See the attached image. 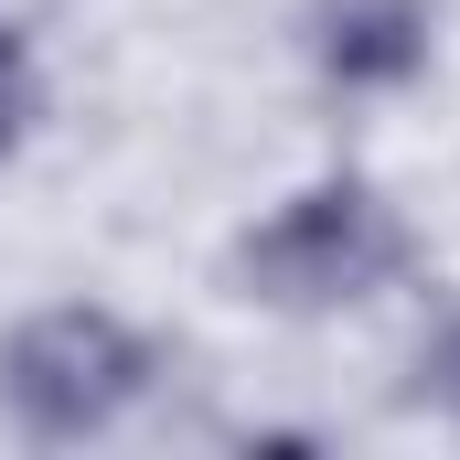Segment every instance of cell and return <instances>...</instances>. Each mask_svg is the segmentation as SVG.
Returning a JSON list of instances; mask_svg holds the SVG:
<instances>
[{
	"instance_id": "obj_1",
	"label": "cell",
	"mask_w": 460,
	"mask_h": 460,
	"mask_svg": "<svg viewBox=\"0 0 460 460\" xmlns=\"http://www.w3.org/2000/svg\"><path fill=\"white\" fill-rule=\"evenodd\" d=\"M396 257H407V226L385 215L375 182H311L235 246V279L268 311H343L375 279H396Z\"/></svg>"
},
{
	"instance_id": "obj_2",
	"label": "cell",
	"mask_w": 460,
	"mask_h": 460,
	"mask_svg": "<svg viewBox=\"0 0 460 460\" xmlns=\"http://www.w3.org/2000/svg\"><path fill=\"white\" fill-rule=\"evenodd\" d=\"M139 385H150V343L118 311H32L0 343V407L32 439H97L128 418Z\"/></svg>"
},
{
	"instance_id": "obj_3",
	"label": "cell",
	"mask_w": 460,
	"mask_h": 460,
	"mask_svg": "<svg viewBox=\"0 0 460 460\" xmlns=\"http://www.w3.org/2000/svg\"><path fill=\"white\" fill-rule=\"evenodd\" d=\"M311 54L332 86H407L429 65V0H322Z\"/></svg>"
},
{
	"instance_id": "obj_4",
	"label": "cell",
	"mask_w": 460,
	"mask_h": 460,
	"mask_svg": "<svg viewBox=\"0 0 460 460\" xmlns=\"http://www.w3.org/2000/svg\"><path fill=\"white\" fill-rule=\"evenodd\" d=\"M22 128H32V43L0 32V150H22Z\"/></svg>"
},
{
	"instance_id": "obj_5",
	"label": "cell",
	"mask_w": 460,
	"mask_h": 460,
	"mask_svg": "<svg viewBox=\"0 0 460 460\" xmlns=\"http://www.w3.org/2000/svg\"><path fill=\"white\" fill-rule=\"evenodd\" d=\"M418 375H429V396H439V407H460V311H450V332L429 343V364H418Z\"/></svg>"
}]
</instances>
